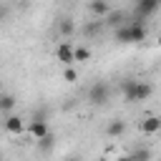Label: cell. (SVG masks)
Returning a JSON list of instances; mask_svg holds the SVG:
<instances>
[{"instance_id": "12", "label": "cell", "mask_w": 161, "mask_h": 161, "mask_svg": "<svg viewBox=\"0 0 161 161\" xmlns=\"http://www.w3.org/2000/svg\"><path fill=\"white\" fill-rule=\"evenodd\" d=\"M88 58H91V50H88V48H83V45L73 48V60H75V63H86Z\"/></svg>"}, {"instance_id": "8", "label": "cell", "mask_w": 161, "mask_h": 161, "mask_svg": "<svg viewBox=\"0 0 161 161\" xmlns=\"http://www.w3.org/2000/svg\"><path fill=\"white\" fill-rule=\"evenodd\" d=\"M156 10H158V3H156V0H138V3H136V13H138L141 18L153 15Z\"/></svg>"}, {"instance_id": "1", "label": "cell", "mask_w": 161, "mask_h": 161, "mask_svg": "<svg viewBox=\"0 0 161 161\" xmlns=\"http://www.w3.org/2000/svg\"><path fill=\"white\" fill-rule=\"evenodd\" d=\"M146 38V28L141 23H123L116 28V40L118 43H141Z\"/></svg>"}, {"instance_id": "9", "label": "cell", "mask_w": 161, "mask_h": 161, "mask_svg": "<svg viewBox=\"0 0 161 161\" xmlns=\"http://www.w3.org/2000/svg\"><path fill=\"white\" fill-rule=\"evenodd\" d=\"M153 93V88H151V83H146V80H136V91H133V101H146L148 96Z\"/></svg>"}, {"instance_id": "15", "label": "cell", "mask_w": 161, "mask_h": 161, "mask_svg": "<svg viewBox=\"0 0 161 161\" xmlns=\"http://www.w3.org/2000/svg\"><path fill=\"white\" fill-rule=\"evenodd\" d=\"M73 28H75V25H73V20H70V18H63V20H60V33H63V35H70V33H73Z\"/></svg>"}, {"instance_id": "2", "label": "cell", "mask_w": 161, "mask_h": 161, "mask_svg": "<svg viewBox=\"0 0 161 161\" xmlns=\"http://www.w3.org/2000/svg\"><path fill=\"white\" fill-rule=\"evenodd\" d=\"M108 98H111V88H108V83L98 80V83L91 86V91H88V101H91L93 106H103V103H108Z\"/></svg>"}, {"instance_id": "14", "label": "cell", "mask_w": 161, "mask_h": 161, "mask_svg": "<svg viewBox=\"0 0 161 161\" xmlns=\"http://www.w3.org/2000/svg\"><path fill=\"white\" fill-rule=\"evenodd\" d=\"M63 80H65V83H75V80H78V73H75L73 65H68V68L63 70Z\"/></svg>"}, {"instance_id": "4", "label": "cell", "mask_w": 161, "mask_h": 161, "mask_svg": "<svg viewBox=\"0 0 161 161\" xmlns=\"http://www.w3.org/2000/svg\"><path fill=\"white\" fill-rule=\"evenodd\" d=\"M138 131L146 133V136L161 133V116H146L143 121H138Z\"/></svg>"}, {"instance_id": "18", "label": "cell", "mask_w": 161, "mask_h": 161, "mask_svg": "<svg viewBox=\"0 0 161 161\" xmlns=\"http://www.w3.org/2000/svg\"><path fill=\"white\" fill-rule=\"evenodd\" d=\"M116 161H131V156H118Z\"/></svg>"}, {"instance_id": "22", "label": "cell", "mask_w": 161, "mask_h": 161, "mask_svg": "<svg viewBox=\"0 0 161 161\" xmlns=\"http://www.w3.org/2000/svg\"><path fill=\"white\" fill-rule=\"evenodd\" d=\"M158 161H161V158H158Z\"/></svg>"}, {"instance_id": "6", "label": "cell", "mask_w": 161, "mask_h": 161, "mask_svg": "<svg viewBox=\"0 0 161 161\" xmlns=\"http://www.w3.org/2000/svg\"><path fill=\"white\" fill-rule=\"evenodd\" d=\"M55 58H58L65 68L73 65V63H75V60H73V45H70V43H60V45L55 48Z\"/></svg>"}, {"instance_id": "5", "label": "cell", "mask_w": 161, "mask_h": 161, "mask_svg": "<svg viewBox=\"0 0 161 161\" xmlns=\"http://www.w3.org/2000/svg\"><path fill=\"white\" fill-rule=\"evenodd\" d=\"M28 133H30L33 141H40V138H45L50 131H48V123H45L43 118H33V121L28 123Z\"/></svg>"}, {"instance_id": "19", "label": "cell", "mask_w": 161, "mask_h": 161, "mask_svg": "<svg viewBox=\"0 0 161 161\" xmlns=\"http://www.w3.org/2000/svg\"><path fill=\"white\" fill-rule=\"evenodd\" d=\"M65 161H80V158H65Z\"/></svg>"}, {"instance_id": "21", "label": "cell", "mask_w": 161, "mask_h": 161, "mask_svg": "<svg viewBox=\"0 0 161 161\" xmlns=\"http://www.w3.org/2000/svg\"><path fill=\"white\" fill-rule=\"evenodd\" d=\"M156 3H158V5H161V0H156Z\"/></svg>"}, {"instance_id": "17", "label": "cell", "mask_w": 161, "mask_h": 161, "mask_svg": "<svg viewBox=\"0 0 161 161\" xmlns=\"http://www.w3.org/2000/svg\"><path fill=\"white\" fill-rule=\"evenodd\" d=\"M148 158H151V153H148L146 148H143V151H136V153L131 156V161H148Z\"/></svg>"}, {"instance_id": "10", "label": "cell", "mask_w": 161, "mask_h": 161, "mask_svg": "<svg viewBox=\"0 0 161 161\" xmlns=\"http://www.w3.org/2000/svg\"><path fill=\"white\" fill-rule=\"evenodd\" d=\"M123 131H126V121H121V118H113V121H108V126H106V133L113 136V138L121 136Z\"/></svg>"}, {"instance_id": "20", "label": "cell", "mask_w": 161, "mask_h": 161, "mask_svg": "<svg viewBox=\"0 0 161 161\" xmlns=\"http://www.w3.org/2000/svg\"><path fill=\"white\" fill-rule=\"evenodd\" d=\"M158 45H161V35H158Z\"/></svg>"}, {"instance_id": "7", "label": "cell", "mask_w": 161, "mask_h": 161, "mask_svg": "<svg viewBox=\"0 0 161 161\" xmlns=\"http://www.w3.org/2000/svg\"><path fill=\"white\" fill-rule=\"evenodd\" d=\"M91 13H93L98 20H103V18L111 13V5H108V0H91Z\"/></svg>"}, {"instance_id": "13", "label": "cell", "mask_w": 161, "mask_h": 161, "mask_svg": "<svg viewBox=\"0 0 161 161\" xmlns=\"http://www.w3.org/2000/svg\"><path fill=\"white\" fill-rule=\"evenodd\" d=\"M13 108H15V96L0 93V111H13Z\"/></svg>"}, {"instance_id": "16", "label": "cell", "mask_w": 161, "mask_h": 161, "mask_svg": "<svg viewBox=\"0 0 161 161\" xmlns=\"http://www.w3.org/2000/svg\"><path fill=\"white\" fill-rule=\"evenodd\" d=\"M38 146H40V151H50V148H53V136L48 133L45 138H40V141H38Z\"/></svg>"}, {"instance_id": "3", "label": "cell", "mask_w": 161, "mask_h": 161, "mask_svg": "<svg viewBox=\"0 0 161 161\" xmlns=\"http://www.w3.org/2000/svg\"><path fill=\"white\" fill-rule=\"evenodd\" d=\"M3 126H5V131H8L10 136H23V133L28 131V123H25V118H20V116H8V118L3 121Z\"/></svg>"}, {"instance_id": "11", "label": "cell", "mask_w": 161, "mask_h": 161, "mask_svg": "<svg viewBox=\"0 0 161 161\" xmlns=\"http://www.w3.org/2000/svg\"><path fill=\"white\" fill-rule=\"evenodd\" d=\"M121 91H123V98H126L128 103H133V91H136V80H133V78H126V80L121 83Z\"/></svg>"}]
</instances>
